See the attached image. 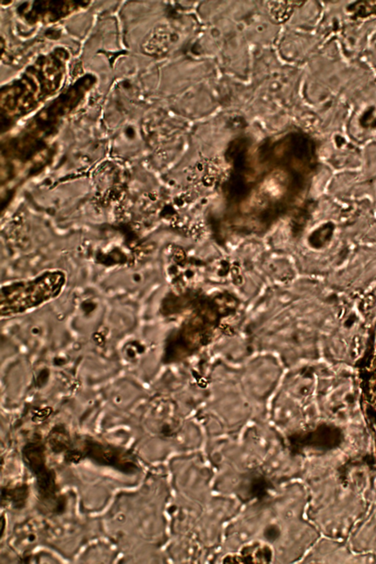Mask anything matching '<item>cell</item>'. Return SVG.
<instances>
[{
  "label": "cell",
  "instance_id": "3957f363",
  "mask_svg": "<svg viewBox=\"0 0 376 564\" xmlns=\"http://www.w3.org/2000/svg\"><path fill=\"white\" fill-rule=\"evenodd\" d=\"M73 447L81 461L87 458L96 465L110 467L126 475H132L138 471V465L133 455L120 447L91 437L74 440Z\"/></svg>",
  "mask_w": 376,
  "mask_h": 564
},
{
  "label": "cell",
  "instance_id": "ba28073f",
  "mask_svg": "<svg viewBox=\"0 0 376 564\" xmlns=\"http://www.w3.org/2000/svg\"><path fill=\"white\" fill-rule=\"evenodd\" d=\"M368 389L371 401L376 405V363L371 374Z\"/></svg>",
  "mask_w": 376,
  "mask_h": 564
},
{
  "label": "cell",
  "instance_id": "5b68a950",
  "mask_svg": "<svg viewBox=\"0 0 376 564\" xmlns=\"http://www.w3.org/2000/svg\"><path fill=\"white\" fill-rule=\"evenodd\" d=\"M30 495L26 484L7 486L2 489V504L15 510H21L26 506Z\"/></svg>",
  "mask_w": 376,
  "mask_h": 564
},
{
  "label": "cell",
  "instance_id": "9c48e42d",
  "mask_svg": "<svg viewBox=\"0 0 376 564\" xmlns=\"http://www.w3.org/2000/svg\"><path fill=\"white\" fill-rule=\"evenodd\" d=\"M375 82H376V79H375Z\"/></svg>",
  "mask_w": 376,
  "mask_h": 564
},
{
  "label": "cell",
  "instance_id": "6da1fadb",
  "mask_svg": "<svg viewBox=\"0 0 376 564\" xmlns=\"http://www.w3.org/2000/svg\"><path fill=\"white\" fill-rule=\"evenodd\" d=\"M66 284L64 272L51 270L31 278L3 285L0 316L2 318H10L38 309L59 297Z\"/></svg>",
  "mask_w": 376,
  "mask_h": 564
},
{
  "label": "cell",
  "instance_id": "277c9868",
  "mask_svg": "<svg viewBox=\"0 0 376 564\" xmlns=\"http://www.w3.org/2000/svg\"><path fill=\"white\" fill-rule=\"evenodd\" d=\"M42 535V528L37 521H24L15 528L12 545L17 552L26 553L38 545Z\"/></svg>",
  "mask_w": 376,
  "mask_h": 564
},
{
  "label": "cell",
  "instance_id": "7a4b0ae2",
  "mask_svg": "<svg viewBox=\"0 0 376 564\" xmlns=\"http://www.w3.org/2000/svg\"><path fill=\"white\" fill-rule=\"evenodd\" d=\"M22 457L25 467L35 477L41 510L54 515L64 513L66 499L60 494L55 472L47 466L45 445L39 438H33L22 448Z\"/></svg>",
  "mask_w": 376,
  "mask_h": 564
},
{
  "label": "cell",
  "instance_id": "8992f818",
  "mask_svg": "<svg viewBox=\"0 0 376 564\" xmlns=\"http://www.w3.org/2000/svg\"><path fill=\"white\" fill-rule=\"evenodd\" d=\"M49 449L54 454H66L72 448L74 440L69 431L63 425H57L49 431L47 437Z\"/></svg>",
  "mask_w": 376,
  "mask_h": 564
},
{
  "label": "cell",
  "instance_id": "52a82bcc",
  "mask_svg": "<svg viewBox=\"0 0 376 564\" xmlns=\"http://www.w3.org/2000/svg\"><path fill=\"white\" fill-rule=\"evenodd\" d=\"M301 4H303V3L268 2V13L273 22L276 23H284L292 16L296 5Z\"/></svg>",
  "mask_w": 376,
  "mask_h": 564
}]
</instances>
